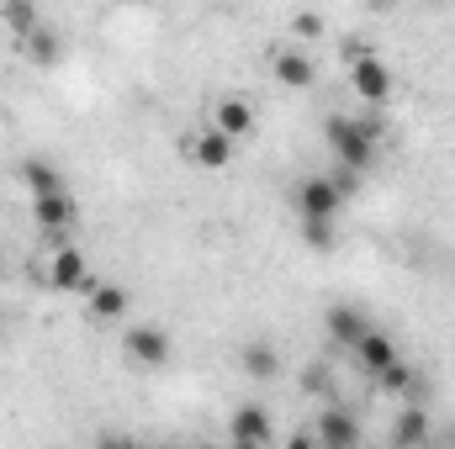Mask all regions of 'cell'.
Returning <instances> with one entry per match:
<instances>
[{
  "label": "cell",
  "instance_id": "cell-1",
  "mask_svg": "<svg viewBox=\"0 0 455 449\" xmlns=\"http://www.w3.org/2000/svg\"><path fill=\"white\" fill-rule=\"evenodd\" d=\"M323 132H329V148L339 154L344 175L371 169V159H376V138H365V122H355V116H329Z\"/></svg>",
  "mask_w": 455,
  "mask_h": 449
},
{
  "label": "cell",
  "instance_id": "cell-2",
  "mask_svg": "<svg viewBox=\"0 0 455 449\" xmlns=\"http://www.w3.org/2000/svg\"><path fill=\"white\" fill-rule=\"evenodd\" d=\"M339 201H344V191H339V180H329V175H307L302 191H297V212H302V223H334Z\"/></svg>",
  "mask_w": 455,
  "mask_h": 449
},
{
  "label": "cell",
  "instance_id": "cell-3",
  "mask_svg": "<svg viewBox=\"0 0 455 449\" xmlns=\"http://www.w3.org/2000/svg\"><path fill=\"white\" fill-rule=\"evenodd\" d=\"M313 445L318 449H360V423L349 407H323L313 418Z\"/></svg>",
  "mask_w": 455,
  "mask_h": 449
},
{
  "label": "cell",
  "instance_id": "cell-4",
  "mask_svg": "<svg viewBox=\"0 0 455 449\" xmlns=\"http://www.w3.org/2000/svg\"><path fill=\"white\" fill-rule=\"evenodd\" d=\"M355 96H365L371 106H381L387 96H392V69L381 64V59H355Z\"/></svg>",
  "mask_w": 455,
  "mask_h": 449
},
{
  "label": "cell",
  "instance_id": "cell-5",
  "mask_svg": "<svg viewBox=\"0 0 455 449\" xmlns=\"http://www.w3.org/2000/svg\"><path fill=\"white\" fill-rule=\"evenodd\" d=\"M371 334V318L355 307V302H339L329 307V338H339L344 349H360V338Z\"/></svg>",
  "mask_w": 455,
  "mask_h": 449
},
{
  "label": "cell",
  "instance_id": "cell-6",
  "mask_svg": "<svg viewBox=\"0 0 455 449\" xmlns=\"http://www.w3.org/2000/svg\"><path fill=\"white\" fill-rule=\"evenodd\" d=\"M127 354H132L138 365H164V359H170V334L154 328V323H143V328L127 334Z\"/></svg>",
  "mask_w": 455,
  "mask_h": 449
},
{
  "label": "cell",
  "instance_id": "cell-7",
  "mask_svg": "<svg viewBox=\"0 0 455 449\" xmlns=\"http://www.w3.org/2000/svg\"><path fill=\"white\" fill-rule=\"evenodd\" d=\"M355 359L371 370V375H387L392 365H397V338H387L381 328H371V334L360 338V349H355Z\"/></svg>",
  "mask_w": 455,
  "mask_h": 449
},
{
  "label": "cell",
  "instance_id": "cell-8",
  "mask_svg": "<svg viewBox=\"0 0 455 449\" xmlns=\"http://www.w3.org/2000/svg\"><path fill=\"white\" fill-rule=\"evenodd\" d=\"M228 434L238 439V445H270V413L265 407H238L233 418H228Z\"/></svg>",
  "mask_w": 455,
  "mask_h": 449
},
{
  "label": "cell",
  "instance_id": "cell-9",
  "mask_svg": "<svg viewBox=\"0 0 455 449\" xmlns=\"http://www.w3.org/2000/svg\"><path fill=\"white\" fill-rule=\"evenodd\" d=\"M429 445V413L424 407H403L392 423V449H424Z\"/></svg>",
  "mask_w": 455,
  "mask_h": 449
},
{
  "label": "cell",
  "instance_id": "cell-10",
  "mask_svg": "<svg viewBox=\"0 0 455 449\" xmlns=\"http://www.w3.org/2000/svg\"><path fill=\"white\" fill-rule=\"evenodd\" d=\"M275 80H281L286 91H307V85L318 80V69H313V59H307V53L286 48V53H275Z\"/></svg>",
  "mask_w": 455,
  "mask_h": 449
},
{
  "label": "cell",
  "instance_id": "cell-11",
  "mask_svg": "<svg viewBox=\"0 0 455 449\" xmlns=\"http://www.w3.org/2000/svg\"><path fill=\"white\" fill-rule=\"evenodd\" d=\"M48 280H53V291H80L85 286V254L80 248H59L53 264H48Z\"/></svg>",
  "mask_w": 455,
  "mask_h": 449
},
{
  "label": "cell",
  "instance_id": "cell-12",
  "mask_svg": "<svg viewBox=\"0 0 455 449\" xmlns=\"http://www.w3.org/2000/svg\"><path fill=\"white\" fill-rule=\"evenodd\" d=\"M32 217L48 227V232L69 227L75 223V196H69V191H59V196H37V201H32Z\"/></svg>",
  "mask_w": 455,
  "mask_h": 449
},
{
  "label": "cell",
  "instance_id": "cell-13",
  "mask_svg": "<svg viewBox=\"0 0 455 449\" xmlns=\"http://www.w3.org/2000/svg\"><path fill=\"white\" fill-rule=\"evenodd\" d=\"M21 180L32 185V201H37V196H59V191H64V175H59L48 159H27V164H21Z\"/></svg>",
  "mask_w": 455,
  "mask_h": 449
},
{
  "label": "cell",
  "instance_id": "cell-14",
  "mask_svg": "<svg viewBox=\"0 0 455 449\" xmlns=\"http://www.w3.org/2000/svg\"><path fill=\"white\" fill-rule=\"evenodd\" d=\"M243 370H249L254 381H270V375L281 370V354L270 349V338H249V343H243Z\"/></svg>",
  "mask_w": 455,
  "mask_h": 449
},
{
  "label": "cell",
  "instance_id": "cell-15",
  "mask_svg": "<svg viewBox=\"0 0 455 449\" xmlns=\"http://www.w3.org/2000/svg\"><path fill=\"white\" fill-rule=\"evenodd\" d=\"M196 159H202V169H228V159H233V138H223L218 127H207V132L196 138Z\"/></svg>",
  "mask_w": 455,
  "mask_h": 449
},
{
  "label": "cell",
  "instance_id": "cell-16",
  "mask_svg": "<svg viewBox=\"0 0 455 449\" xmlns=\"http://www.w3.org/2000/svg\"><path fill=\"white\" fill-rule=\"evenodd\" d=\"M249 127H254V106L238 101V96H228L223 106H218V132H223V138H243Z\"/></svg>",
  "mask_w": 455,
  "mask_h": 449
},
{
  "label": "cell",
  "instance_id": "cell-17",
  "mask_svg": "<svg viewBox=\"0 0 455 449\" xmlns=\"http://www.w3.org/2000/svg\"><path fill=\"white\" fill-rule=\"evenodd\" d=\"M91 312H96V318H122V312H127V291L112 286V280L96 286V291H91Z\"/></svg>",
  "mask_w": 455,
  "mask_h": 449
},
{
  "label": "cell",
  "instance_id": "cell-18",
  "mask_svg": "<svg viewBox=\"0 0 455 449\" xmlns=\"http://www.w3.org/2000/svg\"><path fill=\"white\" fill-rule=\"evenodd\" d=\"M5 27H11V32L27 43V37L37 32V5H27V0H11V5H5Z\"/></svg>",
  "mask_w": 455,
  "mask_h": 449
},
{
  "label": "cell",
  "instance_id": "cell-19",
  "mask_svg": "<svg viewBox=\"0 0 455 449\" xmlns=\"http://www.w3.org/2000/svg\"><path fill=\"white\" fill-rule=\"evenodd\" d=\"M27 53H32L37 64H59V53H64V48H59V37H53V32H43V27H37V32L27 37Z\"/></svg>",
  "mask_w": 455,
  "mask_h": 449
},
{
  "label": "cell",
  "instance_id": "cell-20",
  "mask_svg": "<svg viewBox=\"0 0 455 449\" xmlns=\"http://www.w3.org/2000/svg\"><path fill=\"white\" fill-rule=\"evenodd\" d=\"M376 381H381V391H392V397H397V391H413V386H419V375H413V370H408L403 359H397V365H392L387 375H376Z\"/></svg>",
  "mask_w": 455,
  "mask_h": 449
},
{
  "label": "cell",
  "instance_id": "cell-21",
  "mask_svg": "<svg viewBox=\"0 0 455 449\" xmlns=\"http://www.w3.org/2000/svg\"><path fill=\"white\" fill-rule=\"evenodd\" d=\"M329 386H334V381H329V365H307V370H302V391H307V397H329Z\"/></svg>",
  "mask_w": 455,
  "mask_h": 449
},
{
  "label": "cell",
  "instance_id": "cell-22",
  "mask_svg": "<svg viewBox=\"0 0 455 449\" xmlns=\"http://www.w3.org/2000/svg\"><path fill=\"white\" fill-rule=\"evenodd\" d=\"M302 238L313 248H334V223H302Z\"/></svg>",
  "mask_w": 455,
  "mask_h": 449
},
{
  "label": "cell",
  "instance_id": "cell-23",
  "mask_svg": "<svg viewBox=\"0 0 455 449\" xmlns=\"http://www.w3.org/2000/svg\"><path fill=\"white\" fill-rule=\"evenodd\" d=\"M291 27H297L302 37H318V32H323V16H313V11H302V16H297Z\"/></svg>",
  "mask_w": 455,
  "mask_h": 449
},
{
  "label": "cell",
  "instance_id": "cell-24",
  "mask_svg": "<svg viewBox=\"0 0 455 449\" xmlns=\"http://www.w3.org/2000/svg\"><path fill=\"white\" fill-rule=\"evenodd\" d=\"M286 449H318V445H313V434H291V445Z\"/></svg>",
  "mask_w": 455,
  "mask_h": 449
},
{
  "label": "cell",
  "instance_id": "cell-25",
  "mask_svg": "<svg viewBox=\"0 0 455 449\" xmlns=\"http://www.w3.org/2000/svg\"><path fill=\"white\" fill-rule=\"evenodd\" d=\"M96 449H132V445H127V439H101Z\"/></svg>",
  "mask_w": 455,
  "mask_h": 449
},
{
  "label": "cell",
  "instance_id": "cell-26",
  "mask_svg": "<svg viewBox=\"0 0 455 449\" xmlns=\"http://www.w3.org/2000/svg\"><path fill=\"white\" fill-rule=\"evenodd\" d=\"M233 449H265V445H238V439H233Z\"/></svg>",
  "mask_w": 455,
  "mask_h": 449
},
{
  "label": "cell",
  "instance_id": "cell-27",
  "mask_svg": "<svg viewBox=\"0 0 455 449\" xmlns=\"http://www.w3.org/2000/svg\"><path fill=\"white\" fill-rule=\"evenodd\" d=\"M191 449H207V445H191Z\"/></svg>",
  "mask_w": 455,
  "mask_h": 449
},
{
  "label": "cell",
  "instance_id": "cell-28",
  "mask_svg": "<svg viewBox=\"0 0 455 449\" xmlns=\"http://www.w3.org/2000/svg\"><path fill=\"white\" fill-rule=\"evenodd\" d=\"M424 449H435V445H424Z\"/></svg>",
  "mask_w": 455,
  "mask_h": 449
},
{
  "label": "cell",
  "instance_id": "cell-29",
  "mask_svg": "<svg viewBox=\"0 0 455 449\" xmlns=\"http://www.w3.org/2000/svg\"><path fill=\"white\" fill-rule=\"evenodd\" d=\"M451 439H455V434H451Z\"/></svg>",
  "mask_w": 455,
  "mask_h": 449
}]
</instances>
